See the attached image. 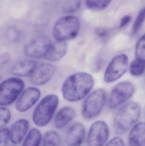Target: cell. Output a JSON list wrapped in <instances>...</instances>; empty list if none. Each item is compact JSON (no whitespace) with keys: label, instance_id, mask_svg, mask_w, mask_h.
I'll list each match as a JSON object with an SVG mask.
<instances>
[{"label":"cell","instance_id":"6da1fadb","mask_svg":"<svg viewBox=\"0 0 145 146\" xmlns=\"http://www.w3.org/2000/svg\"><path fill=\"white\" fill-rule=\"evenodd\" d=\"M94 84V79L90 74L86 72L75 73L64 82L61 88L62 94L67 101H79L89 93Z\"/></svg>","mask_w":145,"mask_h":146},{"label":"cell","instance_id":"7a4b0ae2","mask_svg":"<svg viewBox=\"0 0 145 146\" xmlns=\"http://www.w3.org/2000/svg\"><path fill=\"white\" fill-rule=\"evenodd\" d=\"M141 109L137 103L131 102L123 106L117 111L114 118V127L118 134H122L129 130L138 121Z\"/></svg>","mask_w":145,"mask_h":146},{"label":"cell","instance_id":"3957f363","mask_svg":"<svg viewBox=\"0 0 145 146\" xmlns=\"http://www.w3.org/2000/svg\"><path fill=\"white\" fill-rule=\"evenodd\" d=\"M58 103V98L55 94H49L44 97L33 112L34 123L39 127L46 126L52 119Z\"/></svg>","mask_w":145,"mask_h":146},{"label":"cell","instance_id":"277c9868","mask_svg":"<svg viewBox=\"0 0 145 146\" xmlns=\"http://www.w3.org/2000/svg\"><path fill=\"white\" fill-rule=\"evenodd\" d=\"M80 29V21L77 17L65 16L56 22L54 28L53 35L57 41L64 42L75 37Z\"/></svg>","mask_w":145,"mask_h":146},{"label":"cell","instance_id":"5b68a950","mask_svg":"<svg viewBox=\"0 0 145 146\" xmlns=\"http://www.w3.org/2000/svg\"><path fill=\"white\" fill-rule=\"evenodd\" d=\"M106 100V93L104 89H99L90 94L83 103V116L87 119L94 118L102 111Z\"/></svg>","mask_w":145,"mask_h":146},{"label":"cell","instance_id":"8992f818","mask_svg":"<svg viewBox=\"0 0 145 146\" xmlns=\"http://www.w3.org/2000/svg\"><path fill=\"white\" fill-rule=\"evenodd\" d=\"M24 82L18 78H11L3 82L0 86V105L12 104L24 88Z\"/></svg>","mask_w":145,"mask_h":146},{"label":"cell","instance_id":"52a82bcc","mask_svg":"<svg viewBox=\"0 0 145 146\" xmlns=\"http://www.w3.org/2000/svg\"><path fill=\"white\" fill-rule=\"evenodd\" d=\"M129 58L125 54L115 56L107 66L104 75L105 81L110 83L121 78L128 68Z\"/></svg>","mask_w":145,"mask_h":146},{"label":"cell","instance_id":"ba28073f","mask_svg":"<svg viewBox=\"0 0 145 146\" xmlns=\"http://www.w3.org/2000/svg\"><path fill=\"white\" fill-rule=\"evenodd\" d=\"M134 92V86L129 82H122L116 85L109 99L110 108L114 109L125 103L131 98Z\"/></svg>","mask_w":145,"mask_h":146},{"label":"cell","instance_id":"9c48e42d","mask_svg":"<svg viewBox=\"0 0 145 146\" xmlns=\"http://www.w3.org/2000/svg\"><path fill=\"white\" fill-rule=\"evenodd\" d=\"M52 43L48 37L38 36L26 44L24 48L25 54L32 58L45 57Z\"/></svg>","mask_w":145,"mask_h":146},{"label":"cell","instance_id":"30bf717a","mask_svg":"<svg viewBox=\"0 0 145 146\" xmlns=\"http://www.w3.org/2000/svg\"><path fill=\"white\" fill-rule=\"evenodd\" d=\"M109 135L106 123L103 121H97L93 123L89 132L88 146H103L106 143Z\"/></svg>","mask_w":145,"mask_h":146},{"label":"cell","instance_id":"8fae6325","mask_svg":"<svg viewBox=\"0 0 145 146\" xmlns=\"http://www.w3.org/2000/svg\"><path fill=\"white\" fill-rule=\"evenodd\" d=\"M40 95V91L36 88L30 87L26 89L16 102L17 110L21 112L28 110L37 102Z\"/></svg>","mask_w":145,"mask_h":146},{"label":"cell","instance_id":"7c38bea8","mask_svg":"<svg viewBox=\"0 0 145 146\" xmlns=\"http://www.w3.org/2000/svg\"><path fill=\"white\" fill-rule=\"evenodd\" d=\"M55 68L50 63H43L37 66L30 75V82L35 85L41 86L47 83L52 77Z\"/></svg>","mask_w":145,"mask_h":146},{"label":"cell","instance_id":"4fadbf2b","mask_svg":"<svg viewBox=\"0 0 145 146\" xmlns=\"http://www.w3.org/2000/svg\"><path fill=\"white\" fill-rule=\"evenodd\" d=\"M85 129L81 123H75L70 127L66 136V142L68 146H81L84 141Z\"/></svg>","mask_w":145,"mask_h":146},{"label":"cell","instance_id":"5bb4252c","mask_svg":"<svg viewBox=\"0 0 145 146\" xmlns=\"http://www.w3.org/2000/svg\"><path fill=\"white\" fill-rule=\"evenodd\" d=\"M30 127L29 122L24 119L16 121L11 126L10 139L14 145H18L25 136Z\"/></svg>","mask_w":145,"mask_h":146},{"label":"cell","instance_id":"9a60e30c","mask_svg":"<svg viewBox=\"0 0 145 146\" xmlns=\"http://www.w3.org/2000/svg\"><path fill=\"white\" fill-rule=\"evenodd\" d=\"M129 146H145V122H141L132 129L129 137Z\"/></svg>","mask_w":145,"mask_h":146},{"label":"cell","instance_id":"2e32d148","mask_svg":"<svg viewBox=\"0 0 145 146\" xmlns=\"http://www.w3.org/2000/svg\"><path fill=\"white\" fill-rule=\"evenodd\" d=\"M67 50V45L66 43L57 41L51 44L45 58L51 62L58 61L65 55Z\"/></svg>","mask_w":145,"mask_h":146},{"label":"cell","instance_id":"e0dca14e","mask_svg":"<svg viewBox=\"0 0 145 146\" xmlns=\"http://www.w3.org/2000/svg\"><path fill=\"white\" fill-rule=\"evenodd\" d=\"M75 116V111L71 107L66 106L59 111L54 118V123L57 129H60L67 125Z\"/></svg>","mask_w":145,"mask_h":146},{"label":"cell","instance_id":"ac0fdd59","mask_svg":"<svg viewBox=\"0 0 145 146\" xmlns=\"http://www.w3.org/2000/svg\"><path fill=\"white\" fill-rule=\"evenodd\" d=\"M36 67L37 63L34 61H24L15 65L12 73L16 76H27L31 75Z\"/></svg>","mask_w":145,"mask_h":146},{"label":"cell","instance_id":"d6986e66","mask_svg":"<svg viewBox=\"0 0 145 146\" xmlns=\"http://www.w3.org/2000/svg\"><path fill=\"white\" fill-rule=\"evenodd\" d=\"M41 138L40 131L37 129H32L28 133L22 146H39Z\"/></svg>","mask_w":145,"mask_h":146},{"label":"cell","instance_id":"ffe728a7","mask_svg":"<svg viewBox=\"0 0 145 146\" xmlns=\"http://www.w3.org/2000/svg\"><path fill=\"white\" fill-rule=\"evenodd\" d=\"M43 146H60V137L56 132L49 131L43 136Z\"/></svg>","mask_w":145,"mask_h":146},{"label":"cell","instance_id":"44dd1931","mask_svg":"<svg viewBox=\"0 0 145 146\" xmlns=\"http://www.w3.org/2000/svg\"><path fill=\"white\" fill-rule=\"evenodd\" d=\"M111 1L112 0H86V3L89 9L100 11L106 8Z\"/></svg>","mask_w":145,"mask_h":146},{"label":"cell","instance_id":"7402d4cb","mask_svg":"<svg viewBox=\"0 0 145 146\" xmlns=\"http://www.w3.org/2000/svg\"><path fill=\"white\" fill-rule=\"evenodd\" d=\"M132 75L139 76L143 74L145 71V63L140 60L136 59L132 62L129 67Z\"/></svg>","mask_w":145,"mask_h":146},{"label":"cell","instance_id":"603a6c76","mask_svg":"<svg viewBox=\"0 0 145 146\" xmlns=\"http://www.w3.org/2000/svg\"><path fill=\"white\" fill-rule=\"evenodd\" d=\"M136 59L145 63V33L137 42L135 50Z\"/></svg>","mask_w":145,"mask_h":146},{"label":"cell","instance_id":"cb8c5ba5","mask_svg":"<svg viewBox=\"0 0 145 146\" xmlns=\"http://www.w3.org/2000/svg\"><path fill=\"white\" fill-rule=\"evenodd\" d=\"M145 20V7L142 9L137 15L133 25L132 31L134 34H136L139 31Z\"/></svg>","mask_w":145,"mask_h":146},{"label":"cell","instance_id":"d4e9b609","mask_svg":"<svg viewBox=\"0 0 145 146\" xmlns=\"http://www.w3.org/2000/svg\"><path fill=\"white\" fill-rule=\"evenodd\" d=\"M11 118V113L8 109L5 107L0 109V128H3L9 122Z\"/></svg>","mask_w":145,"mask_h":146},{"label":"cell","instance_id":"484cf974","mask_svg":"<svg viewBox=\"0 0 145 146\" xmlns=\"http://www.w3.org/2000/svg\"><path fill=\"white\" fill-rule=\"evenodd\" d=\"M81 4L80 0H71L65 5L63 9L65 13H74L79 9Z\"/></svg>","mask_w":145,"mask_h":146},{"label":"cell","instance_id":"4316f807","mask_svg":"<svg viewBox=\"0 0 145 146\" xmlns=\"http://www.w3.org/2000/svg\"><path fill=\"white\" fill-rule=\"evenodd\" d=\"M7 38L10 42H16L20 38V32L16 27H10L7 31Z\"/></svg>","mask_w":145,"mask_h":146},{"label":"cell","instance_id":"83f0119b","mask_svg":"<svg viewBox=\"0 0 145 146\" xmlns=\"http://www.w3.org/2000/svg\"><path fill=\"white\" fill-rule=\"evenodd\" d=\"M10 138V130L6 128L1 129L0 132V146H7Z\"/></svg>","mask_w":145,"mask_h":146},{"label":"cell","instance_id":"f1b7e54d","mask_svg":"<svg viewBox=\"0 0 145 146\" xmlns=\"http://www.w3.org/2000/svg\"><path fill=\"white\" fill-rule=\"evenodd\" d=\"M106 146H125V144L121 138L117 137L110 141Z\"/></svg>","mask_w":145,"mask_h":146},{"label":"cell","instance_id":"f546056e","mask_svg":"<svg viewBox=\"0 0 145 146\" xmlns=\"http://www.w3.org/2000/svg\"><path fill=\"white\" fill-rule=\"evenodd\" d=\"M96 35L100 38H104L108 36L109 32L105 28H98L95 31Z\"/></svg>","mask_w":145,"mask_h":146},{"label":"cell","instance_id":"4dcf8cb0","mask_svg":"<svg viewBox=\"0 0 145 146\" xmlns=\"http://www.w3.org/2000/svg\"><path fill=\"white\" fill-rule=\"evenodd\" d=\"M131 20H132V17L130 15H126L124 16L121 20L120 26H119L120 28H122L127 26L131 21Z\"/></svg>","mask_w":145,"mask_h":146},{"label":"cell","instance_id":"1f68e13d","mask_svg":"<svg viewBox=\"0 0 145 146\" xmlns=\"http://www.w3.org/2000/svg\"></svg>","mask_w":145,"mask_h":146},{"label":"cell","instance_id":"d6a6232c","mask_svg":"<svg viewBox=\"0 0 145 146\" xmlns=\"http://www.w3.org/2000/svg\"></svg>","mask_w":145,"mask_h":146}]
</instances>
